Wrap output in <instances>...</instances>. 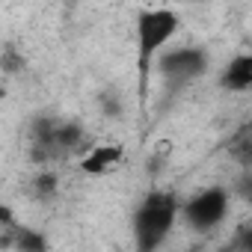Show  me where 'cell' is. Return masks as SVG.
Wrapping results in <instances>:
<instances>
[{
  "label": "cell",
  "mask_w": 252,
  "mask_h": 252,
  "mask_svg": "<svg viewBox=\"0 0 252 252\" xmlns=\"http://www.w3.org/2000/svg\"><path fill=\"white\" fill-rule=\"evenodd\" d=\"M0 63H3V71H6V74H18V68L24 65L21 54H18L12 45H6V48H3V60H0Z\"/></svg>",
  "instance_id": "9"
},
{
  "label": "cell",
  "mask_w": 252,
  "mask_h": 252,
  "mask_svg": "<svg viewBox=\"0 0 252 252\" xmlns=\"http://www.w3.org/2000/svg\"><path fill=\"white\" fill-rule=\"evenodd\" d=\"M155 71L169 95L193 86L211 71V54L202 45H175L155 60Z\"/></svg>",
  "instance_id": "3"
},
{
  "label": "cell",
  "mask_w": 252,
  "mask_h": 252,
  "mask_svg": "<svg viewBox=\"0 0 252 252\" xmlns=\"http://www.w3.org/2000/svg\"><path fill=\"white\" fill-rule=\"evenodd\" d=\"M228 211H231V190L222 184H208L181 199L178 220L196 234H214L228 220Z\"/></svg>",
  "instance_id": "4"
},
{
  "label": "cell",
  "mask_w": 252,
  "mask_h": 252,
  "mask_svg": "<svg viewBox=\"0 0 252 252\" xmlns=\"http://www.w3.org/2000/svg\"><path fill=\"white\" fill-rule=\"evenodd\" d=\"M122 158H125L122 143H92V146L80 155V172H86V175L113 172V169H119Z\"/></svg>",
  "instance_id": "6"
},
{
  "label": "cell",
  "mask_w": 252,
  "mask_h": 252,
  "mask_svg": "<svg viewBox=\"0 0 252 252\" xmlns=\"http://www.w3.org/2000/svg\"><path fill=\"white\" fill-rule=\"evenodd\" d=\"M15 240H12V249L15 252H45V237L39 231H30V228H21L15 225Z\"/></svg>",
  "instance_id": "7"
},
{
  "label": "cell",
  "mask_w": 252,
  "mask_h": 252,
  "mask_svg": "<svg viewBox=\"0 0 252 252\" xmlns=\"http://www.w3.org/2000/svg\"><path fill=\"white\" fill-rule=\"evenodd\" d=\"M181 199L172 190H149L131 214L134 252H160L178 225Z\"/></svg>",
  "instance_id": "2"
},
{
  "label": "cell",
  "mask_w": 252,
  "mask_h": 252,
  "mask_svg": "<svg viewBox=\"0 0 252 252\" xmlns=\"http://www.w3.org/2000/svg\"><path fill=\"white\" fill-rule=\"evenodd\" d=\"M33 196L39 199V202H48V199H54L57 196V187H60V181H57V172L54 169H42L36 178H33Z\"/></svg>",
  "instance_id": "8"
},
{
  "label": "cell",
  "mask_w": 252,
  "mask_h": 252,
  "mask_svg": "<svg viewBox=\"0 0 252 252\" xmlns=\"http://www.w3.org/2000/svg\"><path fill=\"white\" fill-rule=\"evenodd\" d=\"M217 86H220L222 92H231V95H246V92H252V54H249V51L234 54V57L222 65V71H220V77H217Z\"/></svg>",
  "instance_id": "5"
},
{
  "label": "cell",
  "mask_w": 252,
  "mask_h": 252,
  "mask_svg": "<svg viewBox=\"0 0 252 252\" xmlns=\"http://www.w3.org/2000/svg\"><path fill=\"white\" fill-rule=\"evenodd\" d=\"M181 30V15L169 6H146L134 18V51H137V74H140V101L146 104L149 77L155 71V60L172 45Z\"/></svg>",
  "instance_id": "1"
}]
</instances>
